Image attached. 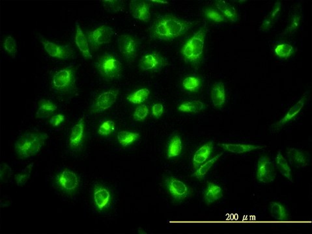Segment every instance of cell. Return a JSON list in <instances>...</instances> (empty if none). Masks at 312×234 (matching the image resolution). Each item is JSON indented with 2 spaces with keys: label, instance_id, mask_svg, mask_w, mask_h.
Wrapping results in <instances>:
<instances>
[{
  "label": "cell",
  "instance_id": "obj_1",
  "mask_svg": "<svg viewBox=\"0 0 312 234\" xmlns=\"http://www.w3.org/2000/svg\"><path fill=\"white\" fill-rule=\"evenodd\" d=\"M193 24L171 14L161 16L155 20L150 28L151 39L171 40L183 36L192 28Z\"/></svg>",
  "mask_w": 312,
  "mask_h": 234
},
{
  "label": "cell",
  "instance_id": "obj_2",
  "mask_svg": "<svg viewBox=\"0 0 312 234\" xmlns=\"http://www.w3.org/2000/svg\"><path fill=\"white\" fill-rule=\"evenodd\" d=\"M48 138V134L41 131L24 133L14 145L16 155L22 159H26L38 155Z\"/></svg>",
  "mask_w": 312,
  "mask_h": 234
},
{
  "label": "cell",
  "instance_id": "obj_3",
  "mask_svg": "<svg viewBox=\"0 0 312 234\" xmlns=\"http://www.w3.org/2000/svg\"><path fill=\"white\" fill-rule=\"evenodd\" d=\"M206 28L202 27L182 46L180 53L184 60L191 65H198L204 54Z\"/></svg>",
  "mask_w": 312,
  "mask_h": 234
},
{
  "label": "cell",
  "instance_id": "obj_4",
  "mask_svg": "<svg viewBox=\"0 0 312 234\" xmlns=\"http://www.w3.org/2000/svg\"><path fill=\"white\" fill-rule=\"evenodd\" d=\"M95 65L98 73L106 81L117 79L122 75V63L110 53H104L100 55Z\"/></svg>",
  "mask_w": 312,
  "mask_h": 234
},
{
  "label": "cell",
  "instance_id": "obj_5",
  "mask_svg": "<svg viewBox=\"0 0 312 234\" xmlns=\"http://www.w3.org/2000/svg\"><path fill=\"white\" fill-rule=\"evenodd\" d=\"M75 70L67 67L56 72L51 80V89L57 94L71 93L75 89Z\"/></svg>",
  "mask_w": 312,
  "mask_h": 234
},
{
  "label": "cell",
  "instance_id": "obj_6",
  "mask_svg": "<svg viewBox=\"0 0 312 234\" xmlns=\"http://www.w3.org/2000/svg\"><path fill=\"white\" fill-rule=\"evenodd\" d=\"M115 32L112 28L108 26L98 27L91 31L87 32L88 41L92 50H96L102 45L108 44L112 40Z\"/></svg>",
  "mask_w": 312,
  "mask_h": 234
},
{
  "label": "cell",
  "instance_id": "obj_7",
  "mask_svg": "<svg viewBox=\"0 0 312 234\" xmlns=\"http://www.w3.org/2000/svg\"><path fill=\"white\" fill-rule=\"evenodd\" d=\"M55 184L61 192L67 194H73L79 188V178L75 172L64 170L57 174Z\"/></svg>",
  "mask_w": 312,
  "mask_h": 234
},
{
  "label": "cell",
  "instance_id": "obj_8",
  "mask_svg": "<svg viewBox=\"0 0 312 234\" xmlns=\"http://www.w3.org/2000/svg\"><path fill=\"white\" fill-rule=\"evenodd\" d=\"M138 65L141 71L153 73L161 71L167 65V62L159 53L152 52L143 54Z\"/></svg>",
  "mask_w": 312,
  "mask_h": 234
},
{
  "label": "cell",
  "instance_id": "obj_9",
  "mask_svg": "<svg viewBox=\"0 0 312 234\" xmlns=\"http://www.w3.org/2000/svg\"><path fill=\"white\" fill-rule=\"evenodd\" d=\"M119 50L128 62H131L137 57L138 42L137 39L131 35L125 34L118 39Z\"/></svg>",
  "mask_w": 312,
  "mask_h": 234
},
{
  "label": "cell",
  "instance_id": "obj_10",
  "mask_svg": "<svg viewBox=\"0 0 312 234\" xmlns=\"http://www.w3.org/2000/svg\"><path fill=\"white\" fill-rule=\"evenodd\" d=\"M119 90L110 89L109 91L102 92L92 104L91 112L93 114H98L111 108L118 99Z\"/></svg>",
  "mask_w": 312,
  "mask_h": 234
},
{
  "label": "cell",
  "instance_id": "obj_11",
  "mask_svg": "<svg viewBox=\"0 0 312 234\" xmlns=\"http://www.w3.org/2000/svg\"><path fill=\"white\" fill-rule=\"evenodd\" d=\"M276 177V169L274 163L269 157L264 156L259 159L257 178L259 181L268 184L274 181Z\"/></svg>",
  "mask_w": 312,
  "mask_h": 234
},
{
  "label": "cell",
  "instance_id": "obj_12",
  "mask_svg": "<svg viewBox=\"0 0 312 234\" xmlns=\"http://www.w3.org/2000/svg\"><path fill=\"white\" fill-rule=\"evenodd\" d=\"M41 42L45 50L53 58L67 60L73 56V50L68 45H59L44 39Z\"/></svg>",
  "mask_w": 312,
  "mask_h": 234
},
{
  "label": "cell",
  "instance_id": "obj_13",
  "mask_svg": "<svg viewBox=\"0 0 312 234\" xmlns=\"http://www.w3.org/2000/svg\"><path fill=\"white\" fill-rule=\"evenodd\" d=\"M85 138V122L84 118L80 119L72 128L69 139V147L73 151H79L83 145Z\"/></svg>",
  "mask_w": 312,
  "mask_h": 234
},
{
  "label": "cell",
  "instance_id": "obj_14",
  "mask_svg": "<svg viewBox=\"0 0 312 234\" xmlns=\"http://www.w3.org/2000/svg\"><path fill=\"white\" fill-rule=\"evenodd\" d=\"M166 186L170 195L176 200H181L189 195V189L183 182L174 177H168L166 180Z\"/></svg>",
  "mask_w": 312,
  "mask_h": 234
},
{
  "label": "cell",
  "instance_id": "obj_15",
  "mask_svg": "<svg viewBox=\"0 0 312 234\" xmlns=\"http://www.w3.org/2000/svg\"><path fill=\"white\" fill-rule=\"evenodd\" d=\"M130 12L135 19L147 22L151 18L150 13V4L148 1L133 0L129 4Z\"/></svg>",
  "mask_w": 312,
  "mask_h": 234
},
{
  "label": "cell",
  "instance_id": "obj_16",
  "mask_svg": "<svg viewBox=\"0 0 312 234\" xmlns=\"http://www.w3.org/2000/svg\"><path fill=\"white\" fill-rule=\"evenodd\" d=\"M112 200V195L106 187L96 186L94 189L93 201L98 210L103 211L108 208Z\"/></svg>",
  "mask_w": 312,
  "mask_h": 234
},
{
  "label": "cell",
  "instance_id": "obj_17",
  "mask_svg": "<svg viewBox=\"0 0 312 234\" xmlns=\"http://www.w3.org/2000/svg\"><path fill=\"white\" fill-rule=\"evenodd\" d=\"M306 102H307V96H304L303 97H302L301 99L299 100V102H297L294 106L289 109L288 112H287L285 116L283 117L280 120H279L278 122L273 125V130H278L279 129L282 128L285 124H287V123L290 122L291 120H293V119L301 112V111L303 110L306 104Z\"/></svg>",
  "mask_w": 312,
  "mask_h": 234
},
{
  "label": "cell",
  "instance_id": "obj_18",
  "mask_svg": "<svg viewBox=\"0 0 312 234\" xmlns=\"http://www.w3.org/2000/svg\"><path fill=\"white\" fill-rule=\"evenodd\" d=\"M75 43L82 55L86 59H92L89 43L86 35L82 31L79 22H76Z\"/></svg>",
  "mask_w": 312,
  "mask_h": 234
},
{
  "label": "cell",
  "instance_id": "obj_19",
  "mask_svg": "<svg viewBox=\"0 0 312 234\" xmlns=\"http://www.w3.org/2000/svg\"><path fill=\"white\" fill-rule=\"evenodd\" d=\"M281 11H282V3L280 1H277L273 6L271 11L263 20L262 24H261L260 30L265 32L269 31L274 25V24L278 21Z\"/></svg>",
  "mask_w": 312,
  "mask_h": 234
},
{
  "label": "cell",
  "instance_id": "obj_20",
  "mask_svg": "<svg viewBox=\"0 0 312 234\" xmlns=\"http://www.w3.org/2000/svg\"><path fill=\"white\" fill-rule=\"evenodd\" d=\"M213 150V142H209L202 146L200 149L197 150L193 157V165L194 169H197L210 157Z\"/></svg>",
  "mask_w": 312,
  "mask_h": 234
},
{
  "label": "cell",
  "instance_id": "obj_21",
  "mask_svg": "<svg viewBox=\"0 0 312 234\" xmlns=\"http://www.w3.org/2000/svg\"><path fill=\"white\" fill-rule=\"evenodd\" d=\"M287 157L291 165L297 167H305L309 165V156L303 151L290 148L287 150Z\"/></svg>",
  "mask_w": 312,
  "mask_h": 234
},
{
  "label": "cell",
  "instance_id": "obj_22",
  "mask_svg": "<svg viewBox=\"0 0 312 234\" xmlns=\"http://www.w3.org/2000/svg\"><path fill=\"white\" fill-rule=\"evenodd\" d=\"M211 99L215 108L221 109L223 108L226 99L225 86L223 83L218 82L213 85L211 91Z\"/></svg>",
  "mask_w": 312,
  "mask_h": 234
},
{
  "label": "cell",
  "instance_id": "obj_23",
  "mask_svg": "<svg viewBox=\"0 0 312 234\" xmlns=\"http://www.w3.org/2000/svg\"><path fill=\"white\" fill-rule=\"evenodd\" d=\"M217 9L219 10L223 16L231 22H236L238 20V13L235 7L228 2L219 0L215 3Z\"/></svg>",
  "mask_w": 312,
  "mask_h": 234
},
{
  "label": "cell",
  "instance_id": "obj_24",
  "mask_svg": "<svg viewBox=\"0 0 312 234\" xmlns=\"http://www.w3.org/2000/svg\"><path fill=\"white\" fill-rule=\"evenodd\" d=\"M223 190L214 183H209L204 192V200L207 204L216 202L223 196Z\"/></svg>",
  "mask_w": 312,
  "mask_h": 234
},
{
  "label": "cell",
  "instance_id": "obj_25",
  "mask_svg": "<svg viewBox=\"0 0 312 234\" xmlns=\"http://www.w3.org/2000/svg\"><path fill=\"white\" fill-rule=\"evenodd\" d=\"M222 147L225 151L233 154H243L254 151V150L262 149L263 147L258 145H248V144L222 143Z\"/></svg>",
  "mask_w": 312,
  "mask_h": 234
},
{
  "label": "cell",
  "instance_id": "obj_26",
  "mask_svg": "<svg viewBox=\"0 0 312 234\" xmlns=\"http://www.w3.org/2000/svg\"><path fill=\"white\" fill-rule=\"evenodd\" d=\"M57 109V107L54 102L45 99L41 100L37 111L36 117L38 118H48Z\"/></svg>",
  "mask_w": 312,
  "mask_h": 234
},
{
  "label": "cell",
  "instance_id": "obj_27",
  "mask_svg": "<svg viewBox=\"0 0 312 234\" xmlns=\"http://www.w3.org/2000/svg\"><path fill=\"white\" fill-rule=\"evenodd\" d=\"M302 20H303V13L301 9H297L291 15L288 26L285 29L282 36H290L294 34L298 30Z\"/></svg>",
  "mask_w": 312,
  "mask_h": 234
},
{
  "label": "cell",
  "instance_id": "obj_28",
  "mask_svg": "<svg viewBox=\"0 0 312 234\" xmlns=\"http://www.w3.org/2000/svg\"><path fill=\"white\" fill-rule=\"evenodd\" d=\"M205 108L204 103L198 100H193V101L183 102L178 106V110L180 112L197 114L204 110Z\"/></svg>",
  "mask_w": 312,
  "mask_h": 234
},
{
  "label": "cell",
  "instance_id": "obj_29",
  "mask_svg": "<svg viewBox=\"0 0 312 234\" xmlns=\"http://www.w3.org/2000/svg\"><path fill=\"white\" fill-rule=\"evenodd\" d=\"M139 137L138 133L129 131H121L118 134V142L124 147L132 145L138 139Z\"/></svg>",
  "mask_w": 312,
  "mask_h": 234
},
{
  "label": "cell",
  "instance_id": "obj_30",
  "mask_svg": "<svg viewBox=\"0 0 312 234\" xmlns=\"http://www.w3.org/2000/svg\"><path fill=\"white\" fill-rule=\"evenodd\" d=\"M182 141L178 135H174L171 139L168 148V158L178 157L182 151Z\"/></svg>",
  "mask_w": 312,
  "mask_h": 234
},
{
  "label": "cell",
  "instance_id": "obj_31",
  "mask_svg": "<svg viewBox=\"0 0 312 234\" xmlns=\"http://www.w3.org/2000/svg\"><path fill=\"white\" fill-rule=\"evenodd\" d=\"M270 214L273 218L277 221H284L288 219V214L286 209L280 203L272 202L270 203Z\"/></svg>",
  "mask_w": 312,
  "mask_h": 234
},
{
  "label": "cell",
  "instance_id": "obj_32",
  "mask_svg": "<svg viewBox=\"0 0 312 234\" xmlns=\"http://www.w3.org/2000/svg\"><path fill=\"white\" fill-rule=\"evenodd\" d=\"M149 94V90L146 88H143L129 94L127 99L133 104H141L148 98Z\"/></svg>",
  "mask_w": 312,
  "mask_h": 234
},
{
  "label": "cell",
  "instance_id": "obj_33",
  "mask_svg": "<svg viewBox=\"0 0 312 234\" xmlns=\"http://www.w3.org/2000/svg\"><path fill=\"white\" fill-rule=\"evenodd\" d=\"M223 155V153H221V154H219V155H218L215 156V157H213V159L207 161L206 163H204L203 165H201L200 167L196 170V172L192 174V176L198 178V179H202V178H204L209 170L213 167V165L216 163L218 159H219V158Z\"/></svg>",
  "mask_w": 312,
  "mask_h": 234
},
{
  "label": "cell",
  "instance_id": "obj_34",
  "mask_svg": "<svg viewBox=\"0 0 312 234\" xmlns=\"http://www.w3.org/2000/svg\"><path fill=\"white\" fill-rule=\"evenodd\" d=\"M276 165L280 173L285 176V178H287V179L290 180L291 182H292L290 167H289L287 160L285 159L280 151L278 152L276 156Z\"/></svg>",
  "mask_w": 312,
  "mask_h": 234
},
{
  "label": "cell",
  "instance_id": "obj_35",
  "mask_svg": "<svg viewBox=\"0 0 312 234\" xmlns=\"http://www.w3.org/2000/svg\"><path fill=\"white\" fill-rule=\"evenodd\" d=\"M202 86V79L197 77H186L182 81V87L188 92H195L200 90Z\"/></svg>",
  "mask_w": 312,
  "mask_h": 234
},
{
  "label": "cell",
  "instance_id": "obj_36",
  "mask_svg": "<svg viewBox=\"0 0 312 234\" xmlns=\"http://www.w3.org/2000/svg\"><path fill=\"white\" fill-rule=\"evenodd\" d=\"M205 17L213 22L221 23L227 21L226 18L223 16L217 8H207L204 11Z\"/></svg>",
  "mask_w": 312,
  "mask_h": 234
},
{
  "label": "cell",
  "instance_id": "obj_37",
  "mask_svg": "<svg viewBox=\"0 0 312 234\" xmlns=\"http://www.w3.org/2000/svg\"><path fill=\"white\" fill-rule=\"evenodd\" d=\"M276 55L280 59H285L290 57L294 53V48L287 43L278 44L274 49Z\"/></svg>",
  "mask_w": 312,
  "mask_h": 234
},
{
  "label": "cell",
  "instance_id": "obj_38",
  "mask_svg": "<svg viewBox=\"0 0 312 234\" xmlns=\"http://www.w3.org/2000/svg\"><path fill=\"white\" fill-rule=\"evenodd\" d=\"M3 47L4 50L6 52L11 55L12 57H15L16 53H17V44L15 39L11 36H7L4 40L3 43Z\"/></svg>",
  "mask_w": 312,
  "mask_h": 234
},
{
  "label": "cell",
  "instance_id": "obj_39",
  "mask_svg": "<svg viewBox=\"0 0 312 234\" xmlns=\"http://www.w3.org/2000/svg\"><path fill=\"white\" fill-rule=\"evenodd\" d=\"M34 163H31L24 170L23 173L18 174L15 176L16 184L18 186H24L28 182L30 177L31 172L32 171Z\"/></svg>",
  "mask_w": 312,
  "mask_h": 234
},
{
  "label": "cell",
  "instance_id": "obj_40",
  "mask_svg": "<svg viewBox=\"0 0 312 234\" xmlns=\"http://www.w3.org/2000/svg\"><path fill=\"white\" fill-rule=\"evenodd\" d=\"M104 9L113 13H116L121 11L123 8V1L118 0H105L102 1Z\"/></svg>",
  "mask_w": 312,
  "mask_h": 234
},
{
  "label": "cell",
  "instance_id": "obj_41",
  "mask_svg": "<svg viewBox=\"0 0 312 234\" xmlns=\"http://www.w3.org/2000/svg\"><path fill=\"white\" fill-rule=\"evenodd\" d=\"M115 130V123L114 121L108 120L104 121L98 130V133L101 136L106 137L112 134Z\"/></svg>",
  "mask_w": 312,
  "mask_h": 234
},
{
  "label": "cell",
  "instance_id": "obj_42",
  "mask_svg": "<svg viewBox=\"0 0 312 234\" xmlns=\"http://www.w3.org/2000/svg\"><path fill=\"white\" fill-rule=\"evenodd\" d=\"M149 113V110L146 105H140V106H137L135 110L133 117H134L135 120L142 121L146 118Z\"/></svg>",
  "mask_w": 312,
  "mask_h": 234
},
{
  "label": "cell",
  "instance_id": "obj_43",
  "mask_svg": "<svg viewBox=\"0 0 312 234\" xmlns=\"http://www.w3.org/2000/svg\"><path fill=\"white\" fill-rule=\"evenodd\" d=\"M12 169L6 163H2L1 165V169H0V178L1 181L7 182L11 177Z\"/></svg>",
  "mask_w": 312,
  "mask_h": 234
},
{
  "label": "cell",
  "instance_id": "obj_44",
  "mask_svg": "<svg viewBox=\"0 0 312 234\" xmlns=\"http://www.w3.org/2000/svg\"><path fill=\"white\" fill-rule=\"evenodd\" d=\"M164 107L161 103L154 104L152 107V116L156 118H159L164 114Z\"/></svg>",
  "mask_w": 312,
  "mask_h": 234
},
{
  "label": "cell",
  "instance_id": "obj_45",
  "mask_svg": "<svg viewBox=\"0 0 312 234\" xmlns=\"http://www.w3.org/2000/svg\"><path fill=\"white\" fill-rule=\"evenodd\" d=\"M65 116L62 114H57L53 116L50 119L51 126L57 127L64 122Z\"/></svg>",
  "mask_w": 312,
  "mask_h": 234
},
{
  "label": "cell",
  "instance_id": "obj_46",
  "mask_svg": "<svg viewBox=\"0 0 312 234\" xmlns=\"http://www.w3.org/2000/svg\"><path fill=\"white\" fill-rule=\"evenodd\" d=\"M150 2H155V3H161V4H168V2L166 1H150Z\"/></svg>",
  "mask_w": 312,
  "mask_h": 234
}]
</instances>
